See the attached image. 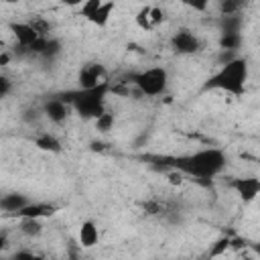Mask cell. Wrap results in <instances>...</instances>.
I'll return each instance as SVG.
<instances>
[{
    "instance_id": "obj_26",
    "label": "cell",
    "mask_w": 260,
    "mask_h": 260,
    "mask_svg": "<svg viewBox=\"0 0 260 260\" xmlns=\"http://www.w3.org/2000/svg\"><path fill=\"white\" fill-rule=\"evenodd\" d=\"M252 250H254V254H256V258L260 260V244H254V246H252Z\"/></svg>"
},
{
    "instance_id": "obj_23",
    "label": "cell",
    "mask_w": 260,
    "mask_h": 260,
    "mask_svg": "<svg viewBox=\"0 0 260 260\" xmlns=\"http://www.w3.org/2000/svg\"><path fill=\"white\" fill-rule=\"evenodd\" d=\"M8 91H10V79H8L6 75H2V77H0V95L6 98Z\"/></svg>"
},
{
    "instance_id": "obj_13",
    "label": "cell",
    "mask_w": 260,
    "mask_h": 260,
    "mask_svg": "<svg viewBox=\"0 0 260 260\" xmlns=\"http://www.w3.org/2000/svg\"><path fill=\"white\" fill-rule=\"evenodd\" d=\"M71 110H73V108H71L65 100H49V102L45 104V116H47L53 124H63V122L67 120V116H69Z\"/></svg>"
},
{
    "instance_id": "obj_4",
    "label": "cell",
    "mask_w": 260,
    "mask_h": 260,
    "mask_svg": "<svg viewBox=\"0 0 260 260\" xmlns=\"http://www.w3.org/2000/svg\"><path fill=\"white\" fill-rule=\"evenodd\" d=\"M132 83L136 85V89H138L142 95L156 98V95H162V93L167 91V85H169V71H167L162 65H154V67L142 69V71H138L136 75H132Z\"/></svg>"
},
{
    "instance_id": "obj_20",
    "label": "cell",
    "mask_w": 260,
    "mask_h": 260,
    "mask_svg": "<svg viewBox=\"0 0 260 260\" xmlns=\"http://www.w3.org/2000/svg\"><path fill=\"white\" fill-rule=\"evenodd\" d=\"M167 183H169L171 187H181V185L185 183V175H183L181 171H177V169H171V171L167 173Z\"/></svg>"
},
{
    "instance_id": "obj_8",
    "label": "cell",
    "mask_w": 260,
    "mask_h": 260,
    "mask_svg": "<svg viewBox=\"0 0 260 260\" xmlns=\"http://www.w3.org/2000/svg\"><path fill=\"white\" fill-rule=\"evenodd\" d=\"M171 49L175 53H179V55H193V53H197L201 49V41L193 30L179 28L171 37Z\"/></svg>"
},
{
    "instance_id": "obj_1",
    "label": "cell",
    "mask_w": 260,
    "mask_h": 260,
    "mask_svg": "<svg viewBox=\"0 0 260 260\" xmlns=\"http://www.w3.org/2000/svg\"><path fill=\"white\" fill-rule=\"evenodd\" d=\"M228 165V156L221 148L209 146V148H199L195 152L177 156L173 160V169L181 171L185 177L197 179V181H209L215 179L217 175L223 173Z\"/></svg>"
},
{
    "instance_id": "obj_25",
    "label": "cell",
    "mask_w": 260,
    "mask_h": 260,
    "mask_svg": "<svg viewBox=\"0 0 260 260\" xmlns=\"http://www.w3.org/2000/svg\"><path fill=\"white\" fill-rule=\"evenodd\" d=\"M8 61H10V55H8L6 51H2V55H0V65H2V67H6V65H8Z\"/></svg>"
},
{
    "instance_id": "obj_24",
    "label": "cell",
    "mask_w": 260,
    "mask_h": 260,
    "mask_svg": "<svg viewBox=\"0 0 260 260\" xmlns=\"http://www.w3.org/2000/svg\"><path fill=\"white\" fill-rule=\"evenodd\" d=\"M225 248H230V240H228V238H223V240H219V242H217V246L211 250V256H217V254H221Z\"/></svg>"
},
{
    "instance_id": "obj_15",
    "label": "cell",
    "mask_w": 260,
    "mask_h": 260,
    "mask_svg": "<svg viewBox=\"0 0 260 260\" xmlns=\"http://www.w3.org/2000/svg\"><path fill=\"white\" fill-rule=\"evenodd\" d=\"M35 144H37V148L47 150V152H61V142L57 140V136H53L49 132H41L35 138Z\"/></svg>"
},
{
    "instance_id": "obj_11",
    "label": "cell",
    "mask_w": 260,
    "mask_h": 260,
    "mask_svg": "<svg viewBox=\"0 0 260 260\" xmlns=\"http://www.w3.org/2000/svg\"><path fill=\"white\" fill-rule=\"evenodd\" d=\"M77 240H79V246L89 250L93 246H98L100 242V230H98V223L91 221V219H85L79 223V230H77Z\"/></svg>"
},
{
    "instance_id": "obj_3",
    "label": "cell",
    "mask_w": 260,
    "mask_h": 260,
    "mask_svg": "<svg viewBox=\"0 0 260 260\" xmlns=\"http://www.w3.org/2000/svg\"><path fill=\"white\" fill-rule=\"evenodd\" d=\"M106 93H108V85L100 87V89H77L71 91L69 98H63L79 116L83 118H100L106 112Z\"/></svg>"
},
{
    "instance_id": "obj_22",
    "label": "cell",
    "mask_w": 260,
    "mask_h": 260,
    "mask_svg": "<svg viewBox=\"0 0 260 260\" xmlns=\"http://www.w3.org/2000/svg\"><path fill=\"white\" fill-rule=\"evenodd\" d=\"M14 260H47V258H45V256H39V254H35V252L22 250V252H16Z\"/></svg>"
},
{
    "instance_id": "obj_21",
    "label": "cell",
    "mask_w": 260,
    "mask_h": 260,
    "mask_svg": "<svg viewBox=\"0 0 260 260\" xmlns=\"http://www.w3.org/2000/svg\"><path fill=\"white\" fill-rule=\"evenodd\" d=\"M162 209H165V205H160L158 201H148V203L144 205V211H146L148 215H158V213H162Z\"/></svg>"
},
{
    "instance_id": "obj_7",
    "label": "cell",
    "mask_w": 260,
    "mask_h": 260,
    "mask_svg": "<svg viewBox=\"0 0 260 260\" xmlns=\"http://www.w3.org/2000/svg\"><path fill=\"white\" fill-rule=\"evenodd\" d=\"M165 18H167V14H165V10L160 8V6H156V4H146V6H142L138 12H136V16H134V22H136V26L140 28V30H144V32H152V30H156L162 22H165Z\"/></svg>"
},
{
    "instance_id": "obj_2",
    "label": "cell",
    "mask_w": 260,
    "mask_h": 260,
    "mask_svg": "<svg viewBox=\"0 0 260 260\" xmlns=\"http://www.w3.org/2000/svg\"><path fill=\"white\" fill-rule=\"evenodd\" d=\"M246 83H248V61L244 57H232L205 81L203 87L225 91L230 95L240 98L246 91Z\"/></svg>"
},
{
    "instance_id": "obj_9",
    "label": "cell",
    "mask_w": 260,
    "mask_h": 260,
    "mask_svg": "<svg viewBox=\"0 0 260 260\" xmlns=\"http://www.w3.org/2000/svg\"><path fill=\"white\" fill-rule=\"evenodd\" d=\"M10 30H12V37L16 39L18 47L20 49H28V51H32L39 45L41 39H47V37H41L28 20H24V22H12L10 24Z\"/></svg>"
},
{
    "instance_id": "obj_19",
    "label": "cell",
    "mask_w": 260,
    "mask_h": 260,
    "mask_svg": "<svg viewBox=\"0 0 260 260\" xmlns=\"http://www.w3.org/2000/svg\"><path fill=\"white\" fill-rule=\"evenodd\" d=\"M240 8H242V4H240V2L223 0V2L219 4V12H221V16H236Z\"/></svg>"
},
{
    "instance_id": "obj_12",
    "label": "cell",
    "mask_w": 260,
    "mask_h": 260,
    "mask_svg": "<svg viewBox=\"0 0 260 260\" xmlns=\"http://www.w3.org/2000/svg\"><path fill=\"white\" fill-rule=\"evenodd\" d=\"M55 213V205L51 203H28L26 207H22L14 217L18 219H45V217H51Z\"/></svg>"
},
{
    "instance_id": "obj_18",
    "label": "cell",
    "mask_w": 260,
    "mask_h": 260,
    "mask_svg": "<svg viewBox=\"0 0 260 260\" xmlns=\"http://www.w3.org/2000/svg\"><path fill=\"white\" fill-rule=\"evenodd\" d=\"M93 122H95V130H100V132H110V130L114 128V114L104 112V114H102L100 118H95Z\"/></svg>"
},
{
    "instance_id": "obj_6",
    "label": "cell",
    "mask_w": 260,
    "mask_h": 260,
    "mask_svg": "<svg viewBox=\"0 0 260 260\" xmlns=\"http://www.w3.org/2000/svg\"><path fill=\"white\" fill-rule=\"evenodd\" d=\"M116 10L114 2H102V0H87L81 4V16H85V20H89L95 26H106L112 18V12Z\"/></svg>"
},
{
    "instance_id": "obj_14",
    "label": "cell",
    "mask_w": 260,
    "mask_h": 260,
    "mask_svg": "<svg viewBox=\"0 0 260 260\" xmlns=\"http://www.w3.org/2000/svg\"><path fill=\"white\" fill-rule=\"evenodd\" d=\"M30 201L24 197V195H18V193H12V195H4L2 197V201H0V205H2V209L6 211V213H12V215H16L22 207H26Z\"/></svg>"
},
{
    "instance_id": "obj_5",
    "label": "cell",
    "mask_w": 260,
    "mask_h": 260,
    "mask_svg": "<svg viewBox=\"0 0 260 260\" xmlns=\"http://www.w3.org/2000/svg\"><path fill=\"white\" fill-rule=\"evenodd\" d=\"M77 85L79 89H100L108 85V71L102 63L98 61H89L85 65L79 67L77 71Z\"/></svg>"
},
{
    "instance_id": "obj_10",
    "label": "cell",
    "mask_w": 260,
    "mask_h": 260,
    "mask_svg": "<svg viewBox=\"0 0 260 260\" xmlns=\"http://www.w3.org/2000/svg\"><path fill=\"white\" fill-rule=\"evenodd\" d=\"M230 187L244 203H250L260 197V179L258 177H236L230 183Z\"/></svg>"
},
{
    "instance_id": "obj_17",
    "label": "cell",
    "mask_w": 260,
    "mask_h": 260,
    "mask_svg": "<svg viewBox=\"0 0 260 260\" xmlns=\"http://www.w3.org/2000/svg\"><path fill=\"white\" fill-rule=\"evenodd\" d=\"M242 43V37L240 35H221L219 37V47L223 51H236Z\"/></svg>"
},
{
    "instance_id": "obj_16",
    "label": "cell",
    "mask_w": 260,
    "mask_h": 260,
    "mask_svg": "<svg viewBox=\"0 0 260 260\" xmlns=\"http://www.w3.org/2000/svg\"><path fill=\"white\" fill-rule=\"evenodd\" d=\"M18 230L26 238H39L43 234V221L41 219H20Z\"/></svg>"
}]
</instances>
